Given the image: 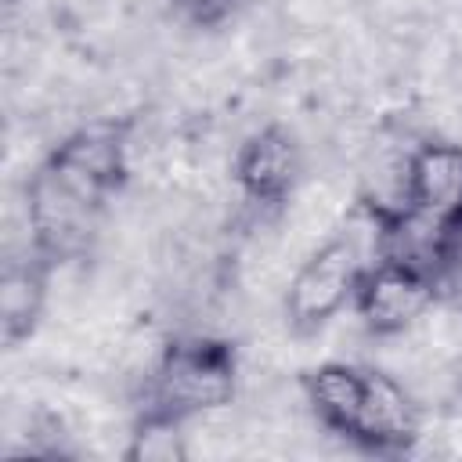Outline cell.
<instances>
[{
  "label": "cell",
  "instance_id": "cell-8",
  "mask_svg": "<svg viewBox=\"0 0 462 462\" xmlns=\"http://www.w3.org/2000/svg\"><path fill=\"white\" fill-rule=\"evenodd\" d=\"M54 271L58 267L43 260L32 245L7 256L4 274H0V336L7 350H18L22 343L36 336L43 310H47Z\"/></svg>",
  "mask_w": 462,
  "mask_h": 462
},
{
  "label": "cell",
  "instance_id": "cell-10",
  "mask_svg": "<svg viewBox=\"0 0 462 462\" xmlns=\"http://www.w3.org/2000/svg\"><path fill=\"white\" fill-rule=\"evenodd\" d=\"M184 430H188V422L134 411L123 458L126 462H184L188 458V433Z\"/></svg>",
  "mask_w": 462,
  "mask_h": 462
},
{
  "label": "cell",
  "instance_id": "cell-7",
  "mask_svg": "<svg viewBox=\"0 0 462 462\" xmlns=\"http://www.w3.org/2000/svg\"><path fill=\"white\" fill-rule=\"evenodd\" d=\"M401 202L440 227L462 231V144L440 137L415 144L404 162Z\"/></svg>",
  "mask_w": 462,
  "mask_h": 462
},
{
  "label": "cell",
  "instance_id": "cell-6",
  "mask_svg": "<svg viewBox=\"0 0 462 462\" xmlns=\"http://www.w3.org/2000/svg\"><path fill=\"white\" fill-rule=\"evenodd\" d=\"M422 411L415 397L383 368L365 365V390L343 444L372 458H404L419 448Z\"/></svg>",
  "mask_w": 462,
  "mask_h": 462
},
{
  "label": "cell",
  "instance_id": "cell-9",
  "mask_svg": "<svg viewBox=\"0 0 462 462\" xmlns=\"http://www.w3.org/2000/svg\"><path fill=\"white\" fill-rule=\"evenodd\" d=\"M300 390L310 408V415L339 440H346L357 401L365 390V365L357 361H321L300 372Z\"/></svg>",
  "mask_w": 462,
  "mask_h": 462
},
{
  "label": "cell",
  "instance_id": "cell-2",
  "mask_svg": "<svg viewBox=\"0 0 462 462\" xmlns=\"http://www.w3.org/2000/svg\"><path fill=\"white\" fill-rule=\"evenodd\" d=\"M238 343L227 336H173L152 368L144 372V386L137 393L134 411L162 415L173 422H191L209 411H220L238 393Z\"/></svg>",
  "mask_w": 462,
  "mask_h": 462
},
{
  "label": "cell",
  "instance_id": "cell-1",
  "mask_svg": "<svg viewBox=\"0 0 462 462\" xmlns=\"http://www.w3.org/2000/svg\"><path fill=\"white\" fill-rule=\"evenodd\" d=\"M130 119H90L65 134L25 177V231L43 260H83L105 209L130 177Z\"/></svg>",
  "mask_w": 462,
  "mask_h": 462
},
{
  "label": "cell",
  "instance_id": "cell-12",
  "mask_svg": "<svg viewBox=\"0 0 462 462\" xmlns=\"http://www.w3.org/2000/svg\"><path fill=\"white\" fill-rule=\"evenodd\" d=\"M440 303H448V307L462 318V260H458L455 271L444 278V285H440Z\"/></svg>",
  "mask_w": 462,
  "mask_h": 462
},
{
  "label": "cell",
  "instance_id": "cell-3",
  "mask_svg": "<svg viewBox=\"0 0 462 462\" xmlns=\"http://www.w3.org/2000/svg\"><path fill=\"white\" fill-rule=\"evenodd\" d=\"M368 260H372V249L365 245L361 231L343 227L332 238H325L296 267V274L285 289L282 314H285L289 332L300 339L318 336L332 318L343 314V307H354L357 278Z\"/></svg>",
  "mask_w": 462,
  "mask_h": 462
},
{
  "label": "cell",
  "instance_id": "cell-5",
  "mask_svg": "<svg viewBox=\"0 0 462 462\" xmlns=\"http://www.w3.org/2000/svg\"><path fill=\"white\" fill-rule=\"evenodd\" d=\"M437 303H440V289L430 274L386 256H372L365 263L354 292L357 321L365 325L368 336H379V339L408 332Z\"/></svg>",
  "mask_w": 462,
  "mask_h": 462
},
{
  "label": "cell",
  "instance_id": "cell-4",
  "mask_svg": "<svg viewBox=\"0 0 462 462\" xmlns=\"http://www.w3.org/2000/svg\"><path fill=\"white\" fill-rule=\"evenodd\" d=\"M303 170H307L303 144L296 130L285 123L256 126L253 134L242 137L231 159L235 191L260 217H274L292 202V195L300 191Z\"/></svg>",
  "mask_w": 462,
  "mask_h": 462
},
{
  "label": "cell",
  "instance_id": "cell-11",
  "mask_svg": "<svg viewBox=\"0 0 462 462\" xmlns=\"http://www.w3.org/2000/svg\"><path fill=\"white\" fill-rule=\"evenodd\" d=\"M242 7L245 0H170L173 18L195 32H217L231 25L242 14Z\"/></svg>",
  "mask_w": 462,
  "mask_h": 462
}]
</instances>
